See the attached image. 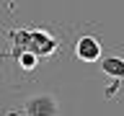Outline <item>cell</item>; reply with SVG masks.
Wrapping results in <instances>:
<instances>
[{"label": "cell", "instance_id": "3", "mask_svg": "<svg viewBox=\"0 0 124 116\" xmlns=\"http://www.w3.org/2000/svg\"><path fill=\"white\" fill-rule=\"evenodd\" d=\"M75 54L83 62H101V41L96 36H80L75 41Z\"/></svg>", "mask_w": 124, "mask_h": 116}, {"label": "cell", "instance_id": "2", "mask_svg": "<svg viewBox=\"0 0 124 116\" xmlns=\"http://www.w3.org/2000/svg\"><path fill=\"white\" fill-rule=\"evenodd\" d=\"M29 36H31V44H29V49H31V52H36L39 57H49V54H54L57 49H60L57 39H54V36H49L46 31L31 29V31H29Z\"/></svg>", "mask_w": 124, "mask_h": 116}, {"label": "cell", "instance_id": "4", "mask_svg": "<svg viewBox=\"0 0 124 116\" xmlns=\"http://www.w3.org/2000/svg\"><path fill=\"white\" fill-rule=\"evenodd\" d=\"M101 70H103L111 80H124V59L122 57H114V54L101 57Z\"/></svg>", "mask_w": 124, "mask_h": 116}, {"label": "cell", "instance_id": "1", "mask_svg": "<svg viewBox=\"0 0 124 116\" xmlns=\"http://www.w3.org/2000/svg\"><path fill=\"white\" fill-rule=\"evenodd\" d=\"M23 114L26 116H60V103L49 93H39V95H31L26 101Z\"/></svg>", "mask_w": 124, "mask_h": 116}, {"label": "cell", "instance_id": "6", "mask_svg": "<svg viewBox=\"0 0 124 116\" xmlns=\"http://www.w3.org/2000/svg\"><path fill=\"white\" fill-rule=\"evenodd\" d=\"M122 83H124V80H111V83H108V88H106V98H111V95L122 88Z\"/></svg>", "mask_w": 124, "mask_h": 116}, {"label": "cell", "instance_id": "5", "mask_svg": "<svg viewBox=\"0 0 124 116\" xmlns=\"http://www.w3.org/2000/svg\"><path fill=\"white\" fill-rule=\"evenodd\" d=\"M16 62H18V67H23V70H34L39 65V54L31 52V49H23V52L16 54Z\"/></svg>", "mask_w": 124, "mask_h": 116}]
</instances>
